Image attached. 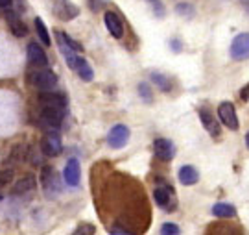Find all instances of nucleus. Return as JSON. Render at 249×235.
I'll list each match as a JSON object with an SVG mask.
<instances>
[{
    "label": "nucleus",
    "instance_id": "1",
    "mask_svg": "<svg viewBox=\"0 0 249 235\" xmlns=\"http://www.w3.org/2000/svg\"><path fill=\"white\" fill-rule=\"evenodd\" d=\"M28 80L30 83L37 87L39 91H46V89H53L55 83H57V76L53 71L46 69V67H39V71H32L28 74Z\"/></svg>",
    "mask_w": 249,
    "mask_h": 235
},
{
    "label": "nucleus",
    "instance_id": "2",
    "mask_svg": "<svg viewBox=\"0 0 249 235\" xmlns=\"http://www.w3.org/2000/svg\"><path fill=\"white\" fill-rule=\"evenodd\" d=\"M65 113H67V108H55V106H43L41 108V120L46 128L50 130H57L61 126L63 118H65Z\"/></svg>",
    "mask_w": 249,
    "mask_h": 235
},
{
    "label": "nucleus",
    "instance_id": "3",
    "mask_svg": "<svg viewBox=\"0 0 249 235\" xmlns=\"http://www.w3.org/2000/svg\"><path fill=\"white\" fill-rule=\"evenodd\" d=\"M52 9L53 15L65 22H69L80 15V8L72 0H52Z\"/></svg>",
    "mask_w": 249,
    "mask_h": 235
},
{
    "label": "nucleus",
    "instance_id": "4",
    "mask_svg": "<svg viewBox=\"0 0 249 235\" xmlns=\"http://www.w3.org/2000/svg\"><path fill=\"white\" fill-rule=\"evenodd\" d=\"M229 54H231V58L232 59H236V61L249 59V32L238 34V36L232 39L231 48H229Z\"/></svg>",
    "mask_w": 249,
    "mask_h": 235
},
{
    "label": "nucleus",
    "instance_id": "5",
    "mask_svg": "<svg viewBox=\"0 0 249 235\" xmlns=\"http://www.w3.org/2000/svg\"><path fill=\"white\" fill-rule=\"evenodd\" d=\"M153 198H155V204L159 208L166 209V211H174L176 208V195H174V189L168 187V185H160L153 191Z\"/></svg>",
    "mask_w": 249,
    "mask_h": 235
},
{
    "label": "nucleus",
    "instance_id": "6",
    "mask_svg": "<svg viewBox=\"0 0 249 235\" xmlns=\"http://www.w3.org/2000/svg\"><path fill=\"white\" fill-rule=\"evenodd\" d=\"M129 128L125 124H116V126L111 128V132L107 134V143L111 148H124L129 141Z\"/></svg>",
    "mask_w": 249,
    "mask_h": 235
},
{
    "label": "nucleus",
    "instance_id": "7",
    "mask_svg": "<svg viewBox=\"0 0 249 235\" xmlns=\"http://www.w3.org/2000/svg\"><path fill=\"white\" fill-rule=\"evenodd\" d=\"M39 102H41L43 106H55V108H67V104H69L65 93L53 91V89L41 91V93H39Z\"/></svg>",
    "mask_w": 249,
    "mask_h": 235
},
{
    "label": "nucleus",
    "instance_id": "8",
    "mask_svg": "<svg viewBox=\"0 0 249 235\" xmlns=\"http://www.w3.org/2000/svg\"><path fill=\"white\" fill-rule=\"evenodd\" d=\"M218 117L229 130H238V117L231 102H222L218 108Z\"/></svg>",
    "mask_w": 249,
    "mask_h": 235
},
{
    "label": "nucleus",
    "instance_id": "9",
    "mask_svg": "<svg viewBox=\"0 0 249 235\" xmlns=\"http://www.w3.org/2000/svg\"><path fill=\"white\" fill-rule=\"evenodd\" d=\"M153 152H155V156H157L159 159H162V161H170V159H174V156H176V146H174V143H172L170 139L159 137V139L153 141Z\"/></svg>",
    "mask_w": 249,
    "mask_h": 235
},
{
    "label": "nucleus",
    "instance_id": "10",
    "mask_svg": "<svg viewBox=\"0 0 249 235\" xmlns=\"http://www.w3.org/2000/svg\"><path fill=\"white\" fill-rule=\"evenodd\" d=\"M63 178H65V181H67V185H71V187H78V185H80L81 167H80V161H78L76 157H71V159L67 161V167H65V172H63Z\"/></svg>",
    "mask_w": 249,
    "mask_h": 235
},
{
    "label": "nucleus",
    "instance_id": "11",
    "mask_svg": "<svg viewBox=\"0 0 249 235\" xmlns=\"http://www.w3.org/2000/svg\"><path fill=\"white\" fill-rule=\"evenodd\" d=\"M41 148L48 157H53V156H59L63 152V143H61V137L57 136L55 132H50L46 134L43 143H41Z\"/></svg>",
    "mask_w": 249,
    "mask_h": 235
},
{
    "label": "nucleus",
    "instance_id": "12",
    "mask_svg": "<svg viewBox=\"0 0 249 235\" xmlns=\"http://www.w3.org/2000/svg\"><path fill=\"white\" fill-rule=\"evenodd\" d=\"M197 115H199V120H201V124L205 126V130L211 134L213 137H220V124H218V120L214 118L213 111L209 108H199L197 109Z\"/></svg>",
    "mask_w": 249,
    "mask_h": 235
},
{
    "label": "nucleus",
    "instance_id": "13",
    "mask_svg": "<svg viewBox=\"0 0 249 235\" xmlns=\"http://www.w3.org/2000/svg\"><path fill=\"white\" fill-rule=\"evenodd\" d=\"M4 19H6V22H8L11 34H15L17 37L28 36V26L24 24V20L18 17L15 11H6V13H4Z\"/></svg>",
    "mask_w": 249,
    "mask_h": 235
},
{
    "label": "nucleus",
    "instance_id": "14",
    "mask_svg": "<svg viewBox=\"0 0 249 235\" xmlns=\"http://www.w3.org/2000/svg\"><path fill=\"white\" fill-rule=\"evenodd\" d=\"M104 20H106V26H107V30H109V34L115 37V39H120V37L124 36V24H122V19L118 17L115 11H106Z\"/></svg>",
    "mask_w": 249,
    "mask_h": 235
},
{
    "label": "nucleus",
    "instance_id": "15",
    "mask_svg": "<svg viewBox=\"0 0 249 235\" xmlns=\"http://www.w3.org/2000/svg\"><path fill=\"white\" fill-rule=\"evenodd\" d=\"M28 61L36 67H46L48 65V56L45 54V50L41 48L39 43H30L28 45Z\"/></svg>",
    "mask_w": 249,
    "mask_h": 235
},
{
    "label": "nucleus",
    "instance_id": "16",
    "mask_svg": "<svg viewBox=\"0 0 249 235\" xmlns=\"http://www.w3.org/2000/svg\"><path fill=\"white\" fill-rule=\"evenodd\" d=\"M37 185V178L34 174H24L22 178H18L15 183H13V187H11V193L13 195H26L30 191H34Z\"/></svg>",
    "mask_w": 249,
    "mask_h": 235
},
{
    "label": "nucleus",
    "instance_id": "17",
    "mask_svg": "<svg viewBox=\"0 0 249 235\" xmlns=\"http://www.w3.org/2000/svg\"><path fill=\"white\" fill-rule=\"evenodd\" d=\"M179 181L183 183V185H196L197 180H199V172L196 171V167H192V165H183L181 169H179Z\"/></svg>",
    "mask_w": 249,
    "mask_h": 235
},
{
    "label": "nucleus",
    "instance_id": "18",
    "mask_svg": "<svg viewBox=\"0 0 249 235\" xmlns=\"http://www.w3.org/2000/svg\"><path fill=\"white\" fill-rule=\"evenodd\" d=\"M41 181H43V185H45L46 191L53 189V193H59V191H61V187L57 185V174H55V171H53L52 167H45V169H43Z\"/></svg>",
    "mask_w": 249,
    "mask_h": 235
},
{
    "label": "nucleus",
    "instance_id": "19",
    "mask_svg": "<svg viewBox=\"0 0 249 235\" xmlns=\"http://www.w3.org/2000/svg\"><path fill=\"white\" fill-rule=\"evenodd\" d=\"M72 71H76L78 76H80L83 81H92V78H94V73H92L89 61H87L85 58H78V61H76Z\"/></svg>",
    "mask_w": 249,
    "mask_h": 235
},
{
    "label": "nucleus",
    "instance_id": "20",
    "mask_svg": "<svg viewBox=\"0 0 249 235\" xmlns=\"http://www.w3.org/2000/svg\"><path fill=\"white\" fill-rule=\"evenodd\" d=\"M213 215H216V217H222V218L234 217V215H236V208H234V206H231V204H214Z\"/></svg>",
    "mask_w": 249,
    "mask_h": 235
},
{
    "label": "nucleus",
    "instance_id": "21",
    "mask_svg": "<svg viewBox=\"0 0 249 235\" xmlns=\"http://www.w3.org/2000/svg\"><path fill=\"white\" fill-rule=\"evenodd\" d=\"M36 30H37V36L41 39V43L45 46H50L52 45V39H50V34H48V28L46 24L43 22V19L41 17H36Z\"/></svg>",
    "mask_w": 249,
    "mask_h": 235
},
{
    "label": "nucleus",
    "instance_id": "22",
    "mask_svg": "<svg viewBox=\"0 0 249 235\" xmlns=\"http://www.w3.org/2000/svg\"><path fill=\"white\" fill-rule=\"evenodd\" d=\"M151 81H153L160 91H164V93H170V91H172V81H170V78L164 76V74L151 73Z\"/></svg>",
    "mask_w": 249,
    "mask_h": 235
},
{
    "label": "nucleus",
    "instance_id": "23",
    "mask_svg": "<svg viewBox=\"0 0 249 235\" xmlns=\"http://www.w3.org/2000/svg\"><path fill=\"white\" fill-rule=\"evenodd\" d=\"M57 39H59V43H63V45H67L69 48H72L74 52H78L80 54L81 50H83V46L78 43V41H74L72 37H69L65 32H57Z\"/></svg>",
    "mask_w": 249,
    "mask_h": 235
},
{
    "label": "nucleus",
    "instance_id": "24",
    "mask_svg": "<svg viewBox=\"0 0 249 235\" xmlns=\"http://www.w3.org/2000/svg\"><path fill=\"white\" fill-rule=\"evenodd\" d=\"M148 2V6L151 8V11H153V15L157 19H164V15H166V8L162 6V2L160 0H146Z\"/></svg>",
    "mask_w": 249,
    "mask_h": 235
},
{
    "label": "nucleus",
    "instance_id": "25",
    "mask_svg": "<svg viewBox=\"0 0 249 235\" xmlns=\"http://www.w3.org/2000/svg\"><path fill=\"white\" fill-rule=\"evenodd\" d=\"M176 11H178L179 15H183V17H194V8L190 6V4H187V2H181V4H178V8H176Z\"/></svg>",
    "mask_w": 249,
    "mask_h": 235
},
{
    "label": "nucleus",
    "instance_id": "26",
    "mask_svg": "<svg viewBox=\"0 0 249 235\" xmlns=\"http://www.w3.org/2000/svg\"><path fill=\"white\" fill-rule=\"evenodd\" d=\"M139 95H141V98H142L144 102H148V104L153 100V97H151V91H150V85H148V83H139Z\"/></svg>",
    "mask_w": 249,
    "mask_h": 235
},
{
    "label": "nucleus",
    "instance_id": "27",
    "mask_svg": "<svg viewBox=\"0 0 249 235\" xmlns=\"http://www.w3.org/2000/svg\"><path fill=\"white\" fill-rule=\"evenodd\" d=\"M160 234L162 235H178L179 226L178 224H174V222H166V224H162V228H160Z\"/></svg>",
    "mask_w": 249,
    "mask_h": 235
},
{
    "label": "nucleus",
    "instance_id": "28",
    "mask_svg": "<svg viewBox=\"0 0 249 235\" xmlns=\"http://www.w3.org/2000/svg\"><path fill=\"white\" fill-rule=\"evenodd\" d=\"M11 180H13V171L11 169H4V171L0 172V187L8 185Z\"/></svg>",
    "mask_w": 249,
    "mask_h": 235
},
{
    "label": "nucleus",
    "instance_id": "29",
    "mask_svg": "<svg viewBox=\"0 0 249 235\" xmlns=\"http://www.w3.org/2000/svg\"><path fill=\"white\" fill-rule=\"evenodd\" d=\"M96 230H94V226H90V224H80V228H76V232L74 234L80 235V234H94Z\"/></svg>",
    "mask_w": 249,
    "mask_h": 235
},
{
    "label": "nucleus",
    "instance_id": "30",
    "mask_svg": "<svg viewBox=\"0 0 249 235\" xmlns=\"http://www.w3.org/2000/svg\"><path fill=\"white\" fill-rule=\"evenodd\" d=\"M170 46H172L174 52H181V48H183V45H181L179 39H172V41H170Z\"/></svg>",
    "mask_w": 249,
    "mask_h": 235
},
{
    "label": "nucleus",
    "instance_id": "31",
    "mask_svg": "<svg viewBox=\"0 0 249 235\" xmlns=\"http://www.w3.org/2000/svg\"><path fill=\"white\" fill-rule=\"evenodd\" d=\"M240 98L244 100V102H248L249 100V83L248 85H244V87L240 89Z\"/></svg>",
    "mask_w": 249,
    "mask_h": 235
},
{
    "label": "nucleus",
    "instance_id": "32",
    "mask_svg": "<svg viewBox=\"0 0 249 235\" xmlns=\"http://www.w3.org/2000/svg\"><path fill=\"white\" fill-rule=\"evenodd\" d=\"M11 4H13V0H0V8L2 9L11 8Z\"/></svg>",
    "mask_w": 249,
    "mask_h": 235
},
{
    "label": "nucleus",
    "instance_id": "33",
    "mask_svg": "<svg viewBox=\"0 0 249 235\" xmlns=\"http://www.w3.org/2000/svg\"><path fill=\"white\" fill-rule=\"evenodd\" d=\"M240 2H242V6H244V9L249 13V0H240Z\"/></svg>",
    "mask_w": 249,
    "mask_h": 235
},
{
    "label": "nucleus",
    "instance_id": "34",
    "mask_svg": "<svg viewBox=\"0 0 249 235\" xmlns=\"http://www.w3.org/2000/svg\"><path fill=\"white\" fill-rule=\"evenodd\" d=\"M246 145H248V148H249V132H248V136H246Z\"/></svg>",
    "mask_w": 249,
    "mask_h": 235
},
{
    "label": "nucleus",
    "instance_id": "35",
    "mask_svg": "<svg viewBox=\"0 0 249 235\" xmlns=\"http://www.w3.org/2000/svg\"><path fill=\"white\" fill-rule=\"evenodd\" d=\"M2 198H4V196H2V195H0V202H2Z\"/></svg>",
    "mask_w": 249,
    "mask_h": 235
}]
</instances>
